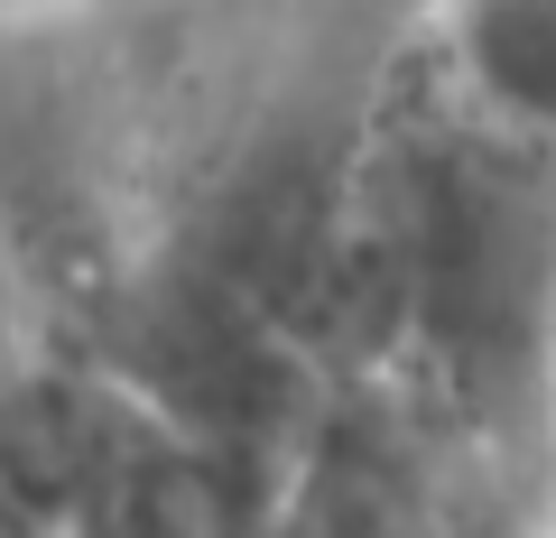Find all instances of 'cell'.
<instances>
[{
  "label": "cell",
  "mask_w": 556,
  "mask_h": 538,
  "mask_svg": "<svg viewBox=\"0 0 556 538\" xmlns=\"http://www.w3.org/2000/svg\"><path fill=\"white\" fill-rule=\"evenodd\" d=\"M298 362L556 520V0H408L298 298Z\"/></svg>",
  "instance_id": "6da1fadb"
}]
</instances>
